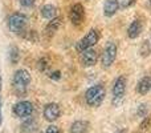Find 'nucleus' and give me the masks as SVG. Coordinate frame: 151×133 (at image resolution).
<instances>
[{
  "instance_id": "nucleus-1",
  "label": "nucleus",
  "mask_w": 151,
  "mask_h": 133,
  "mask_svg": "<svg viewBox=\"0 0 151 133\" xmlns=\"http://www.w3.org/2000/svg\"><path fill=\"white\" fill-rule=\"evenodd\" d=\"M31 81H32V77H31V73H29L28 70L27 69H17L15 73H13V77H12V85H13L15 92L21 97L27 92Z\"/></svg>"
},
{
  "instance_id": "nucleus-2",
  "label": "nucleus",
  "mask_w": 151,
  "mask_h": 133,
  "mask_svg": "<svg viewBox=\"0 0 151 133\" xmlns=\"http://www.w3.org/2000/svg\"><path fill=\"white\" fill-rule=\"evenodd\" d=\"M106 92H105L104 85L101 84H96V85L90 86L88 91L85 92V101L89 107L91 108H98L104 102Z\"/></svg>"
},
{
  "instance_id": "nucleus-3",
  "label": "nucleus",
  "mask_w": 151,
  "mask_h": 133,
  "mask_svg": "<svg viewBox=\"0 0 151 133\" xmlns=\"http://www.w3.org/2000/svg\"><path fill=\"white\" fill-rule=\"evenodd\" d=\"M126 85H127V80L125 76H118L113 83V88H111V94H113V105L114 107H119L123 102V97L126 93Z\"/></svg>"
},
{
  "instance_id": "nucleus-4",
  "label": "nucleus",
  "mask_w": 151,
  "mask_h": 133,
  "mask_svg": "<svg viewBox=\"0 0 151 133\" xmlns=\"http://www.w3.org/2000/svg\"><path fill=\"white\" fill-rule=\"evenodd\" d=\"M27 24H28V17L21 12H15L8 19V28L15 35H23L25 32Z\"/></svg>"
},
{
  "instance_id": "nucleus-5",
  "label": "nucleus",
  "mask_w": 151,
  "mask_h": 133,
  "mask_svg": "<svg viewBox=\"0 0 151 133\" xmlns=\"http://www.w3.org/2000/svg\"><path fill=\"white\" fill-rule=\"evenodd\" d=\"M115 59H117V44L113 41L107 43L105 45L104 51H102V55H101V65L102 68L107 69L114 64Z\"/></svg>"
},
{
  "instance_id": "nucleus-6",
  "label": "nucleus",
  "mask_w": 151,
  "mask_h": 133,
  "mask_svg": "<svg viewBox=\"0 0 151 133\" xmlns=\"http://www.w3.org/2000/svg\"><path fill=\"white\" fill-rule=\"evenodd\" d=\"M98 40H99V32L97 31V29H90V31L77 43L76 49H77L78 52H82V51H85V49L93 48L94 45L98 43Z\"/></svg>"
},
{
  "instance_id": "nucleus-7",
  "label": "nucleus",
  "mask_w": 151,
  "mask_h": 133,
  "mask_svg": "<svg viewBox=\"0 0 151 133\" xmlns=\"http://www.w3.org/2000/svg\"><path fill=\"white\" fill-rule=\"evenodd\" d=\"M33 110H35V107L31 101H19L12 108L13 115L19 118H23V120L27 117H31Z\"/></svg>"
},
{
  "instance_id": "nucleus-8",
  "label": "nucleus",
  "mask_w": 151,
  "mask_h": 133,
  "mask_svg": "<svg viewBox=\"0 0 151 133\" xmlns=\"http://www.w3.org/2000/svg\"><path fill=\"white\" fill-rule=\"evenodd\" d=\"M69 19H70L73 25H80L85 19V8L81 3H76L72 5L70 11H69Z\"/></svg>"
},
{
  "instance_id": "nucleus-9",
  "label": "nucleus",
  "mask_w": 151,
  "mask_h": 133,
  "mask_svg": "<svg viewBox=\"0 0 151 133\" xmlns=\"http://www.w3.org/2000/svg\"><path fill=\"white\" fill-rule=\"evenodd\" d=\"M61 115V109H60V105L56 104V102H49L44 107V110H42V116L49 123H53L56 121Z\"/></svg>"
},
{
  "instance_id": "nucleus-10",
  "label": "nucleus",
  "mask_w": 151,
  "mask_h": 133,
  "mask_svg": "<svg viewBox=\"0 0 151 133\" xmlns=\"http://www.w3.org/2000/svg\"><path fill=\"white\" fill-rule=\"evenodd\" d=\"M80 53H81V65L85 68L96 65L97 61H98V53H97V51H94L93 48L85 49Z\"/></svg>"
},
{
  "instance_id": "nucleus-11",
  "label": "nucleus",
  "mask_w": 151,
  "mask_h": 133,
  "mask_svg": "<svg viewBox=\"0 0 151 133\" xmlns=\"http://www.w3.org/2000/svg\"><path fill=\"white\" fill-rule=\"evenodd\" d=\"M142 31H143V23H142L141 20L137 19V20L131 21V24L129 25V28H127L129 39H137V37L142 33Z\"/></svg>"
},
{
  "instance_id": "nucleus-12",
  "label": "nucleus",
  "mask_w": 151,
  "mask_h": 133,
  "mask_svg": "<svg viewBox=\"0 0 151 133\" xmlns=\"http://www.w3.org/2000/svg\"><path fill=\"white\" fill-rule=\"evenodd\" d=\"M119 9V1L118 0H105L104 3V15L106 17H111Z\"/></svg>"
},
{
  "instance_id": "nucleus-13",
  "label": "nucleus",
  "mask_w": 151,
  "mask_h": 133,
  "mask_svg": "<svg viewBox=\"0 0 151 133\" xmlns=\"http://www.w3.org/2000/svg\"><path fill=\"white\" fill-rule=\"evenodd\" d=\"M61 24H63V17H61V16H56V17L50 19L48 25H47V28H45L47 35H49V36L55 35L56 32L58 31V28L61 27Z\"/></svg>"
},
{
  "instance_id": "nucleus-14",
  "label": "nucleus",
  "mask_w": 151,
  "mask_h": 133,
  "mask_svg": "<svg viewBox=\"0 0 151 133\" xmlns=\"http://www.w3.org/2000/svg\"><path fill=\"white\" fill-rule=\"evenodd\" d=\"M150 89H151V77L150 76H145V77H142L141 80L138 81V84H137V92L143 96Z\"/></svg>"
},
{
  "instance_id": "nucleus-15",
  "label": "nucleus",
  "mask_w": 151,
  "mask_h": 133,
  "mask_svg": "<svg viewBox=\"0 0 151 133\" xmlns=\"http://www.w3.org/2000/svg\"><path fill=\"white\" fill-rule=\"evenodd\" d=\"M40 13H41V16L44 19L50 20V19L57 16V8H56V5H53V4H44L41 7V9H40Z\"/></svg>"
},
{
  "instance_id": "nucleus-16",
  "label": "nucleus",
  "mask_w": 151,
  "mask_h": 133,
  "mask_svg": "<svg viewBox=\"0 0 151 133\" xmlns=\"http://www.w3.org/2000/svg\"><path fill=\"white\" fill-rule=\"evenodd\" d=\"M89 123L85 120H77L70 125V133H88L89 131Z\"/></svg>"
},
{
  "instance_id": "nucleus-17",
  "label": "nucleus",
  "mask_w": 151,
  "mask_h": 133,
  "mask_svg": "<svg viewBox=\"0 0 151 133\" xmlns=\"http://www.w3.org/2000/svg\"><path fill=\"white\" fill-rule=\"evenodd\" d=\"M37 128V121L32 117H27L24 118V123L21 124V131L24 133H32L35 132Z\"/></svg>"
},
{
  "instance_id": "nucleus-18",
  "label": "nucleus",
  "mask_w": 151,
  "mask_h": 133,
  "mask_svg": "<svg viewBox=\"0 0 151 133\" xmlns=\"http://www.w3.org/2000/svg\"><path fill=\"white\" fill-rule=\"evenodd\" d=\"M19 60H20V51H19V48L16 47V45H11L9 48V61L11 64H17Z\"/></svg>"
},
{
  "instance_id": "nucleus-19",
  "label": "nucleus",
  "mask_w": 151,
  "mask_h": 133,
  "mask_svg": "<svg viewBox=\"0 0 151 133\" xmlns=\"http://www.w3.org/2000/svg\"><path fill=\"white\" fill-rule=\"evenodd\" d=\"M139 55L142 57H149L151 55V43L149 40H145L141 44V47H139Z\"/></svg>"
},
{
  "instance_id": "nucleus-20",
  "label": "nucleus",
  "mask_w": 151,
  "mask_h": 133,
  "mask_svg": "<svg viewBox=\"0 0 151 133\" xmlns=\"http://www.w3.org/2000/svg\"><path fill=\"white\" fill-rule=\"evenodd\" d=\"M49 68V60L47 57H40L37 60V69L41 70V72H45V70Z\"/></svg>"
},
{
  "instance_id": "nucleus-21",
  "label": "nucleus",
  "mask_w": 151,
  "mask_h": 133,
  "mask_svg": "<svg viewBox=\"0 0 151 133\" xmlns=\"http://www.w3.org/2000/svg\"><path fill=\"white\" fill-rule=\"evenodd\" d=\"M147 112H149L147 104H139L138 109H137V116H138V117H142V118H143L145 116H147Z\"/></svg>"
},
{
  "instance_id": "nucleus-22",
  "label": "nucleus",
  "mask_w": 151,
  "mask_h": 133,
  "mask_svg": "<svg viewBox=\"0 0 151 133\" xmlns=\"http://www.w3.org/2000/svg\"><path fill=\"white\" fill-rule=\"evenodd\" d=\"M150 126H151V116H145L143 121H142L141 125H139V128H141L142 131H147Z\"/></svg>"
},
{
  "instance_id": "nucleus-23",
  "label": "nucleus",
  "mask_w": 151,
  "mask_h": 133,
  "mask_svg": "<svg viewBox=\"0 0 151 133\" xmlns=\"http://www.w3.org/2000/svg\"><path fill=\"white\" fill-rule=\"evenodd\" d=\"M21 36H23L24 39H27V40H29V41H32V43H35V41H37V40H39V36H37V33H36L35 31H29L28 33L21 35Z\"/></svg>"
},
{
  "instance_id": "nucleus-24",
  "label": "nucleus",
  "mask_w": 151,
  "mask_h": 133,
  "mask_svg": "<svg viewBox=\"0 0 151 133\" xmlns=\"http://www.w3.org/2000/svg\"><path fill=\"white\" fill-rule=\"evenodd\" d=\"M135 3H137V0H122V1L119 3V8H122V9H126V8L133 7Z\"/></svg>"
},
{
  "instance_id": "nucleus-25",
  "label": "nucleus",
  "mask_w": 151,
  "mask_h": 133,
  "mask_svg": "<svg viewBox=\"0 0 151 133\" xmlns=\"http://www.w3.org/2000/svg\"><path fill=\"white\" fill-rule=\"evenodd\" d=\"M35 3H36V0H19V4H20L21 7H24V8L33 7Z\"/></svg>"
},
{
  "instance_id": "nucleus-26",
  "label": "nucleus",
  "mask_w": 151,
  "mask_h": 133,
  "mask_svg": "<svg viewBox=\"0 0 151 133\" xmlns=\"http://www.w3.org/2000/svg\"><path fill=\"white\" fill-rule=\"evenodd\" d=\"M49 78H52V80H56V81L60 80V78H61V72H60V70H55V72H52L49 75Z\"/></svg>"
},
{
  "instance_id": "nucleus-27",
  "label": "nucleus",
  "mask_w": 151,
  "mask_h": 133,
  "mask_svg": "<svg viewBox=\"0 0 151 133\" xmlns=\"http://www.w3.org/2000/svg\"><path fill=\"white\" fill-rule=\"evenodd\" d=\"M45 133H60V131H58L57 126L50 125V126H48V128H47V131H45Z\"/></svg>"
},
{
  "instance_id": "nucleus-28",
  "label": "nucleus",
  "mask_w": 151,
  "mask_h": 133,
  "mask_svg": "<svg viewBox=\"0 0 151 133\" xmlns=\"http://www.w3.org/2000/svg\"><path fill=\"white\" fill-rule=\"evenodd\" d=\"M3 121V116H1V99H0V124Z\"/></svg>"
},
{
  "instance_id": "nucleus-29",
  "label": "nucleus",
  "mask_w": 151,
  "mask_h": 133,
  "mask_svg": "<svg viewBox=\"0 0 151 133\" xmlns=\"http://www.w3.org/2000/svg\"><path fill=\"white\" fill-rule=\"evenodd\" d=\"M114 133H123L122 131H117V132H114Z\"/></svg>"
},
{
  "instance_id": "nucleus-30",
  "label": "nucleus",
  "mask_w": 151,
  "mask_h": 133,
  "mask_svg": "<svg viewBox=\"0 0 151 133\" xmlns=\"http://www.w3.org/2000/svg\"><path fill=\"white\" fill-rule=\"evenodd\" d=\"M0 89H1V78H0Z\"/></svg>"
},
{
  "instance_id": "nucleus-31",
  "label": "nucleus",
  "mask_w": 151,
  "mask_h": 133,
  "mask_svg": "<svg viewBox=\"0 0 151 133\" xmlns=\"http://www.w3.org/2000/svg\"><path fill=\"white\" fill-rule=\"evenodd\" d=\"M149 4H150V5H151V0H149Z\"/></svg>"
}]
</instances>
